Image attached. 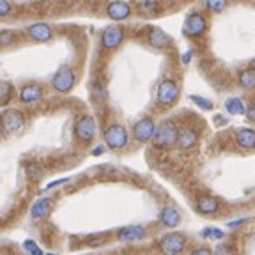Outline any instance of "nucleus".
<instances>
[{
    "mask_svg": "<svg viewBox=\"0 0 255 255\" xmlns=\"http://www.w3.org/2000/svg\"><path fill=\"white\" fill-rule=\"evenodd\" d=\"M177 136H179V129L172 121H163V123L156 126L154 135H152V143L158 149H168L177 143Z\"/></svg>",
    "mask_w": 255,
    "mask_h": 255,
    "instance_id": "nucleus-1",
    "label": "nucleus"
},
{
    "mask_svg": "<svg viewBox=\"0 0 255 255\" xmlns=\"http://www.w3.org/2000/svg\"><path fill=\"white\" fill-rule=\"evenodd\" d=\"M98 133V124L92 116H80L75 123V136L80 143H91Z\"/></svg>",
    "mask_w": 255,
    "mask_h": 255,
    "instance_id": "nucleus-2",
    "label": "nucleus"
},
{
    "mask_svg": "<svg viewBox=\"0 0 255 255\" xmlns=\"http://www.w3.org/2000/svg\"><path fill=\"white\" fill-rule=\"evenodd\" d=\"M0 126L7 135H16L25 126V117L18 108H7L0 114Z\"/></svg>",
    "mask_w": 255,
    "mask_h": 255,
    "instance_id": "nucleus-3",
    "label": "nucleus"
},
{
    "mask_svg": "<svg viewBox=\"0 0 255 255\" xmlns=\"http://www.w3.org/2000/svg\"><path fill=\"white\" fill-rule=\"evenodd\" d=\"M103 138H105V143H107V147L112 149V151H119L123 149L124 145L128 143V133H126V128L123 124H110L107 126L103 133Z\"/></svg>",
    "mask_w": 255,
    "mask_h": 255,
    "instance_id": "nucleus-4",
    "label": "nucleus"
},
{
    "mask_svg": "<svg viewBox=\"0 0 255 255\" xmlns=\"http://www.w3.org/2000/svg\"><path fill=\"white\" fill-rule=\"evenodd\" d=\"M75 84H76V75L69 66H62L52 78L53 91L60 92V94H68L75 87Z\"/></svg>",
    "mask_w": 255,
    "mask_h": 255,
    "instance_id": "nucleus-5",
    "label": "nucleus"
},
{
    "mask_svg": "<svg viewBox=\"0 0 255 255\" xmlns=\"http://www.w3.org/2000/svg\"><path fill=\"white\" fill-rule=\"evenodd\" d=\"M184 247H186V238L183 234H177V232L163 236L159 241V252L163 255H181Z\"/></svg>",
    "mask_w": 255,
    "mask_h": 255,
    "instance_id": "nucleus-6",
    "label": "nucleus"
},
{
    "mask_svg": "<svg viewBox=\"0 0 255 255\" xmlns=\"http://www.w3.org/2000/svg\"><path fill=\"white\" fill-rule=\"evenodd\" d=\"M179 100V85L174 80H163L158 87V103L163 107H172Z\"/></svg>",
    "mask_w": 255,
    "mask_h": 255,
    "instance_id": "nucleus-7",
    "label": "nucleus"
},
{
    "mask_svg": "<svg viewBox=\"0 0 255 255\" xmlns=\"http://www.w3.org/2000/svg\"><path fill=\"white\" fill-rule=\"evenodd\" d=\"M207 28V20L202 12H191L184 20L183 32L188 37H200Z\"/></svg>",
    "mask_w": 255,
    "mask_h": 255,
    "instance_id": "nucleus-8",
    "label": "nucleus"
},
{
    "mask_svg": "<svg viewBox=\"0 0 255 255\" xmlns=\"http://www.w3.org/2000/svg\"><path fill=\"white\" fill-rule=\"evenodd\" d=\"M124 41V28L119 25H110L101 34V44L105 50H116Z\"/></svg>",
    "mask_w": 255,
    "mask_h": 255,
    "instance_id": "nucleus-9",
    "label": "nucleus"
},
{
    "mask_svg": "<svg viewBox=\"0 0 255 255\" xmlns=\"http://www.w3.org/2000/svg\"><path fill=\"white\" fill-rule=\"evenodd\" d=\"M156 124L151 117H142L140 121H136L135 126H133V136L138 142H149L152 140V135H154Z\"/></svg>",
    "mask_w": 255,
    "mask_h": 255,
    "instance_id": "nucleus-10",
    "label": "nucleus"
},
{
    "mask_svg": "<svg viewBox=\"0 0 255 255\" xmlns=\"http://www.w3.org/2000/svg\"><path fill=\"white\" fill-rule=\"evenodd\" d=\"M131 14V5L126 0H112L107 5V16L114 21H123Z\"/></svg>",
    "mask_w": 255,
    "mask_h": 255,
    "instance_id": "nucleus-11",
    "label": "nucleus"
},
{
    "mask_svg": "<svg viewBox=\"0 0 255 255\" xmlns=\"http://www.w3.org/2000/svg\"><path fill=\"white\" fill-rule=\"evenodd\" d=\"M25 34H27L28 39H32V41L46 43V41H50L53 37V28L46 23H34L25 28Z\"/></svg>",
    "mask_w": 255,
    "mask_h": 255,
    "instance_id": "nucleus-12",
    "label": "nucleus"
},
{
    "mask_svg": "<svg viewBox=\"0 0 255 255\" xmlns=\"http://www.w3.org/2000/svg\"><path fill=\"white\" fill-rule=\"evenodd\" d=\"M21 103L30 105V103H37V101L43 98V87L39 84H25L20 89V94H18Z\"/></svg>",
    "mask_w": 255,
    "mask_h": 255,
    "instance_id": "nucleus-13",
    "label": "nucleus"
},
{
    "mask_svg": "<svg viewBox=\"0 0 255 255\" xmlns=\"http://www.w3.org/2000/svg\"><path fill=\"white\" fill-rule=\"evenodd\" d=\"M147 236L145 229L140 227V225H129V227H123L117 232V238L124 243H136V241H142L143 238Z\"/></svg>",
    "mask_w": 255,
    "mask_h": 255,
    "instance_id": "nucleus-14",
    "label": "nucleus"
},
{
    "mask_svg": "<svg viewBox=\"0 0 255 255\" xmlns=\"http://www.w3.org/2000/svg\"><path fill=\"white\" fill-rule=\"evenodd\" d=\"M218 209H220V202L211 195H200L199 200H197V211L200 215L211 216L215 213H218Z\"/></svg>",
    "mask_w": 255,
    "mask_h": 255,
    "instance_id": "nucleus-15",
    "label": "nucleus"
},
{
    "mask_svg": "<svg viewBox=\"0 0 255 255\" xmlns=\"http://www.w3.org/2000/svg\"><path fill=\"white\" fill-rule=\"evenodd\" d=\"M197 142H199V133L193 129V128H183L179 131V136H177V145L184 151L188 149L195 147Z\"/></svg>",
    "mask_w": 255,
    "mask_h": 255,
    "instance_id": "nucleus-16",
    "label": "nucleus"
},
{
    "mask_svg": "<svg viewBox=\"0 0 255 255\" xmlns=\"http://www.w3.org/2000/svg\"><path fill=\"white\" fill-rule=\"evenodd\" d=\"M52 207H53L52 199L36 200V202H34V206H32V209H30V218L34 220V222L46 218V216L50 215V211H52Z\"/></svg>",
    "mask_w": 255,
    "mask_h": 255,
    "instance_id": "nucleus-17",
    "label": "nucleus"
},
{
    "mask_svg": "<svg viewBox=\"0 0 255 255\" xmlns=\"http://www.w3.org/2000/svg\"><path fill=\"white\" fill-rule=\"evenodd\" d=\"M147 41L154 48H168L172 44V37L165 34L161 28H151L147 34Z\"/></svg>",
    "mask_w": 255,
    "mask_h": 255,
    "instance_id": "nucleus-18",
    "label": "nucleus"
},
{
    "mask_svg": "<svg viewBox=\"0 0 255 255\" xmlns=\"http://www.w3.org/2000/svg\"><path fill=\"white\" fill-rule=\"evenodd\" d=\"M159 220H161V223H163L165 227L174 229L181 223V215L175 207H163L161 215H159Z\"/></svg>",
    "mask_w": 255,
    "mask_h": 255,
    "instance_id": "nucleus-19",
    "label": "nucleus"
},
{
    "mask_svg": "<svg viewBox=\"0 0 255 255\" xmlns=\"http://www.w3.org/2000/svg\"><path fill=\"white\" fill-rule=\"evenodd\" d=\"M236 142L243 149H255V131L254 129H239L236 133Z\"/></svg>",
    "mask_w": 255,
    "mask_h": 255,
    "instance_id": "nucleus-20",
    "label": "nucleus"
},
{
    "mask_svg": "<svg viewBox=\"0 0 255 255\" xmlns=\"http://www.w3.org/2000/svg\"><path fill=\"white\" fill-rule=\"evenodd\" d=\"M12 92H14V87L11 82L0 80V107H4L12 100Z\"/></svg>",
    "mask_w": 255,
    "mask_h": 255,
    "instance_id": "nucleus-21",
    "label": "nucleus"
},
{
    "mask_svg": "<svg viewBox=\"0 0 255 255\" xmlns=\"http://www.w3.org/2000/svg\"><path fill=\"white\" fill-rule=\"evenodd\" d=\"M225 108H227V112L232 114V116H239V114L245 112V105L239 98H229V100L225 101Z\"/></svg>",
    "mask_w": 255,
    "mask_h": 255,
    "instance_id": "nucleus-22",
    "label": "nucleus"
},
{
    "mask_svg": "<svg viewBox=\"0 0 255 255\" xmlns=\"http://www.w3.org/2000/svg\"><path fill=\"white\" fill-rule=\"evenodd\" d=\"M239 84L245 89H254L255 87V69H245L239 75Z\"/></svg>",
    "mask_w": 255,
    "mask_h": 255,
    "instance_id": "nucleus-23",
    "label": "nucleus"
},
{
    "mask_svg": "<svg viewBox=\"0 0 255 255\" xmlns=\"http://www.w3.org/2000/svg\"><path fill=\"white\" fill-rule=\"evenodd\" d=\"M136 7H138V11L145 16H151L158 11V4H156L154 0H142V2H138Z\"/></svg>",
    "mask_w": 255,
    "mask_h": 255,
    "instance_id": "nucleus-24",
    "label": "nucleus"
},
{
    "mask_svg": "<svg viewBox=\"0 0 255 255\" xmlns=\"http://www.w3.org/2000/svg\"><path fill=\"white\" fill-rule=\"evenodd\" d=\"M16 43V34L12 30H2L0 32V48L12 46Z\"/></svg>",
    "mask_w": 255,
    "mask_h": 255,
    "instance_id": "nucleus-25",
    "label": "nucleus"
},
{
    "mask_svg": "<svg viewBox=\"0 0 255 255\" xmlns=\"http://www.w3.org/2000/svg\"><path fill=\"white\" fill-rule=\"evenodd\" d=\"M229 0H206V7L213 12H220L227 7Z\"/></svg>",
    "mask_w": 255,
    "mask_h": 255,
    "instance_id": "nucleus-26",
    "label": "nucleus"
},
{
    "mask_svg": "<svg viewBox=\"0 0 255 255\" xmlns=\"http://www.w3.org/2000/svg\"><path fill=\"white\" fill-rule=\"evenodd\" d=\"M27 175L32 181H41L43 179V168L37 165H28L27 167Z\"/></svg>",
    "mask_w": 255,
    "mask_h": 255,
    "instance_id": "nucleus-27",
    "label": "nucleus"
},
{
    "mask_svg": "<svg viewBox=\"0 0 255 255\" xmlns=\"http://www.w3.org/2000/svg\"><path fill=\"white\" fill-rule=\"evenodd\" d=\"M23 247H25V250H27L30 255H43V250H41V248L37 247V245L34 243L32 239H27V241L23 243Z\"/></svg>",
    "mask_w": 255,
    "mask_h": 255,
    "instance_id": "nucleus-28",
    "label": "nucleus"
},
{
    "mask_svg": "<svg viewBox=\"0 0 255 255\" xmlns=\"http://www.w3.org/2000/svg\"><path fill=\"white\" fill-rule=\"evenodd\" d=\"M191 100H193L195 105H199L202 110H211L213 108V103L209 100H204V98H199V96H191Z\"/></svg>",
    "mask_w": 255,
    "mask_h": 255,
    "instance_id": "nucleus-29",
    "label": "nucleus"
},
{
    "mask_svg": "<svg viewBox=\"0 0 255 255\" xmlns=\"http://www.w3.org/2000/svg\"><path fill=\"white\" fill-rule=\"evenodd\" d=\"M12 11V5L9 0H0V16H7Z\"/></svg>",
    "mask_w": 255,
    "mask_h": 255,
    "instance_id": "nucleus-30",
    "label": "nucleus"
},
{
    "mask_svg": "<svg viewBox=\"0 0 255 255\" xmlns=\"http://www.w3.org/2000/svg\"><path fill=\"white\" fill-rule=\"evenodd\" d=\"M202 236H209L211 239H220L223 238V232L218 231V229H206V231H202Z\"/></svg>",
    "mask_w": 255,
    "mask_h": 255,
    "instance_id": "nucleus-31",
    "label": "nucleus"
},
{
    "mask_svg": "<svg viewBox=\"0 0 255 255\" xmlns=\"http://www.w3.org/2000/svg\"><path fill=\"white\" fill-rule=\"evenodd\" d=\"M215 255H234V252H232L227 245H218L215 250Z\"/></svg>",
    "mask_w": 255,
    "mask_h": 255,
    "instance_id": "nucleus-32",
    "label": "nucleus"
},
{
    "mask_svg": "<svg viewBox=\"0 0 255 255\" xmlns=\"http://www.w3.org/2000/svg\"><path fill=\"white\" fill-rule=\"evenodd\" d=\"M190 255H213L211 250H207V248H197V250H193Z\"/></svg>",
    "mask_w": 255,
    "mask_h": 255,
    "instance_id": "nucleus-33",
    "label": "nucleus"
},
{
    "mask_svg": "<svg viewBox=\"0 0 255 255\" xmlns=\"http://www.w3.org/2000/svg\"><path fill=\"white\" fill-rule=\"evenodd\" d=\"M247 114H248V117H250V121H254L255 123V103L250 105V108L247 110Z\"/></svg>",
    "mask_w": 255,
    "mask_h": 255,
    "instance_id": "nucleus-34",
    "label": "nucleus"
},
{
    "mask_svg": "<svg viewBox=\"0 0 255 255\" xmlns=\"http://www.w3.org/2000/svg\"><path fill=\"white\" fill-rule=\"evenodd\" d=\"M103 151H105V147H96L94 149V154H101Z\"/></svg>",
    "mask_w": 255,
    "mask_h": 255,
    "instance_id": "nucleus-35",
    "label": "nucleus"
},
{
    "mask_svg": "<svg viewBox=\"0 0 255 255\" xmlns=\"http://www.w3.org/2000/svg\"><path fill=\"white\" fill-rule=\"evenodd\" d=\"M2 135H4V129H2V126H0V138H2Z\"/></svg>",
    "mask_w": 255,
    "mask_h": 255,
    "instance_id": "nucleus-36",
    "label": "nucleus"
}]
</instances>
